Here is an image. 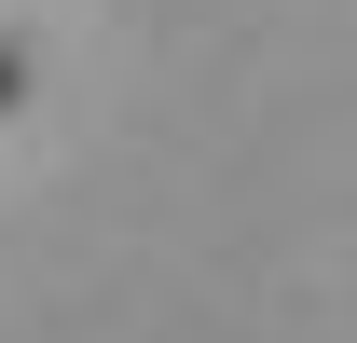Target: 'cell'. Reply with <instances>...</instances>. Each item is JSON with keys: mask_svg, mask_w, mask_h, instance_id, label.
Here are the masks:
<instances>
[{"mask_svg": "<svg viewBox=\"0 0 357 343\" xmlns=\"http://www.w3.org/2000/svg\"><path fill=\"white\" fill-rule=\"evenodd\" d=\"M28 83H42V69H28V55L0 42V124H14V110H28Z\"/></svg>", "mask_w": 357, "mask_h": 343, "instance_id": "cell-1", "label": "cell"}]
</instances>
